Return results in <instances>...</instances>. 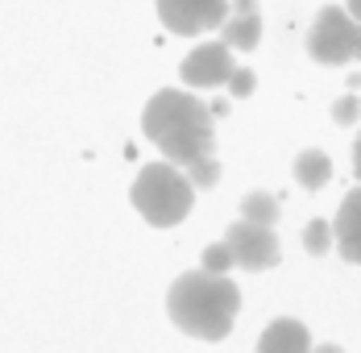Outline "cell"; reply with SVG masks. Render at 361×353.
<instances>
[{
  "instance_id": "cell-1",
  "label": "cell",
  "mask_w": 361,
  "mask_h": 353,
  "mask_svg": "<svg viewBox=\"0 0 361 353\" xmlns=\"http://www.w3.org/2000/svg\"><path fill=\"white\" fill-rule=\"evenodd\" d=\"M142 133L171 162V167H195L204 158H216V125H212V108L200 96L179 92V88H162L149 96V104L142 112Z\"/></svg>"
},
{
  "instance_id": "cell-2",
  "label": "cell",
  "mask_w": 361,
  "mask_h": 353,
  "mask_svg": "<svg viewBox=\"0 0 361 353\" xmlns=\"http://www.w3.org/2000/svg\"><path fill=\"white\" fill-rule=\"evenodd\" d=\"M241 312V291L228 275L208 270H183L166 291V316L171 324L195 341H224L233 333V320Z\"/></svg>"
},
{
  "instance_id": "cell-3",
  "label": "cell",
  "mask_w": 361,
  "mask_h": 353,
  "mask_svg": "<svg viewBox=\"0 0 361 353\" xmlns=\"http://www.w3.org/2000/svg\"><path fill=\"white\" fill-rule=\"evenodd\" d=\"M129 200H133V208L142 212L154 229H175L179 220H187V212H191L195 187L187 183V175H183L179 167L149 162V167L137 171Z\"/></svg>"
},
{
  "instance_id": "cell-4",
  "label": "cell",
  "mask_w": 361,
  "mask_h": 353,
  "mask_svg": "<svg viewBox=\"0 0 361 353\" xmlns=\"http://www.w3.org/2000/svg\"><path fill=\"white\" fill-rule=\"evenodd\" d=\"M307 54L320 63V67H345L361 59V25L341 8V4H328L316 13L312 30H307Z\"/></svg>"
},
{
  "instance_id": "cell-5",
  "label": "cell",
  "mask_w": 361,
  "mask_h": 353,
  "mask_svg": "<svg viewBox=\"0 0 361 353\" xmlns=\"http://www.w3.org/2000/svg\"><path fill=\"white\" fill-rule=\"evenodd\" d=\"M224 246L233 253V266H241V270H250V275L279 266V258H283V246H279L274 229L250 225V220H233L228 233H224Z\"/></svg>"
},
{
  "instance_id": "cell-6",
  "label": "cell",
  "mask_w": 361,
  "mask_h": 353,
  "mask_svg": "<svg viewBox=\"0 0 361 353\" xmlns=\"http://www.w3.org/2000/svg\"><path fill=\"white\" fill-rule=\"evenodd\" d=\"M154 4H158L162 25L179 37L220 30L224 17H228V0H154Z\"/></svg>"
},
{
  "instance_id": "cell-7",
  "label": "cell",
  "mask_w": 361,
  "mask_h": 353,
  "mask_svg": "<svg viewBox=\"0 0 361 353\" xmlns=\"http://www.w3.org/2000/svg\"><path fill=\"white\" fill-rule=\"evenodd\" d=\"M233 67H237V63H233V54H228L224 42H204V46H195V50L183 59L179 79L187 88H220V83H228Z\"/></svg>"
},
{
  "instance_id": "cell-8",
  "label": "cell",
  "mask_w": 361,
  "mask_h": 353,
  "mask_svg": "<svg viewBox=\"0 0 361 353\" xmlns=\"http://www.w3.org/2000/svg\"><path fill=\"white\" fill-rule=\"evenodd\" d=\"M332 241L341 249L345 262L361 266V187H353L341 208H336V220H332Z\"/></svg>"
},
{
  "instance_id": "cell-9",
  "label": "cell",
  "mask_w": 361,
  "mask_h": 353,
  "mask_svg": "<svg viewBox=\"0 0 361 353\" xmlns=\"http://www.w3.org/2000/svg\"><path fill=\"white\" fill-rule=\"evenodd\" d=\"M228 17H224V25H220V42L228 46V50H253L257 42H262V17H257V8H253V0H228Z\"/></svg>"
},
{
  "instance_id": "cell-10",
  "label": "cell",
  "mask_w": 361,
  "mask_h": 353,
  "mask_svg": "<svg viewBox=\"0 0 361 353\" xmlns=\"http://www.w3.org/2000/svg\"><path fill=\"white\" fill-rule=\"evenodd\" d=\"M253 353H312V333L303 320H270V328L257 337V349Z\"/></svg>"
},
{
  "instance_id": "cell-11",
  "label": "cell",
  "mask_w": 361,
  "mask_h": 353,
  "mask_svg": "<svg viewBox=\"0 0 361 353\" xmlns=\"http://www.w3.org/2000/svg\"><path fill=\"white\" fill-rule=\"evenodd\" d=\"M295 179H299V187L320 191L328 179H332V158H328L324 150H303L295 158Z\"/></svg>"
},
{
  "instance_id": "cell-12",
  "label": "cell",
  "mask_w": 361,
  "mask_h": 353,
  "mask_svg": "<svg viewBox=\"0 0 361 353\" xmlns=\"http://www.w3.org/2000/svg\"><path fill=\"white\" fill-rule=\"evenodd\" d=\"M241 220L274 229V220H279V200H274L270 191H250V196L241 200Z\"/></svg>"
},
{
  "instance_id": "cell-13",
  "label": "cell",
  "mask_w": 361,
  "mask_h": 353,
  "mask_svg": "<svg viewBox=\"0 0 361 353\" xmlns=\"http://www.w3.org/2000/svg\"><path fill=\"white\" fill-rule=\"evenodd\" d=\"M328 246H332V225H328L324 216L307 220V225H303V249L320 258V253H328Z\"/></svg>"
},
{
  "instance_id": "cell-14",
  "label": "cell",
  "mask_w": 361,
  "mask_h": 353,
  "mask_svg": "<svg viewBox=\"0 0 361 353\" xmlns=\"http://www.w3.org/2000/svg\"><path fill=\"white\" fill-rule=\"evenodd\" d=\"M200 270H208V275H228V270H233V253H228V246H224V241H216V246L204 249Z\"/></svg>"
},
{
  "instance_id": "cell-15",
  "label": "cell",
  "mask_w": 361,
  "mask_h": 353,
  "mask_svg": "<svg viewBox=\"0 0 361 353\" xmlns=\"http://www.w3.org/2000/svg\"><path fill=\"white\" fill-rule=\"evenodd\" d=\"M183 175H187V183H191V187H216V179H220V162H216V158H204V162L187 167Z\"/></svg>"
},
{
  "instance_id": "cell-16",
  "label": "cell",
  "mask_w": 361,
  "mask_h": 353,
  "mask_svg": "<svg viewBox=\"0 0 361 353\" xmlns=\"http://www.w3.org/2000/svg\"><path fill=\"white\" fill-rule=\"evenodd\" d=\"M253 88H257V75L250 67H233V75H228V96L245 100V96H253Z\"/></svg>"
},
{
  "instance_id": "cell-17",
  "label": "cell",
  "mask_w": 361,
  "mask_h": 353,
  "mask_svg": "<svg viewBox=\"0 0 361 353\" xmlns=\"http://www.w3.org/2000/svg\"><path fill=\"white\" fill-rule=\"evenodd\" d=\"M361 116V96H341L336 104H332V121L336 125H353Z\"/></svg>"
},
{
  "instance_id": "cell-18",
  "label": "cell",
  "mask_w": 361,
  "mask_h": 353,
  "mask_svg": "<svg viewBox=\"0 0 361 353\" xmlns=\"http://www.w3.org/2000/svg\"><path fill=\"white\" fill-rule=\"evenodd\" d=\"M353 175L361 179V133H357V141H353Z\"/></svg>"
},
{
  "instance_id": "cell-19",
  "label": "cell",
  "mask_w": 361,
  "mask_h": 353,
  "mask_svg": "<svg viewBox=\"0 0 361 353\" xmlns=\"http://www.w3.org/2000/svg\"><path fill=\"white\" fill-rule=\"evenodd\" d=\"M345 13H349V17L361 25V0H349V4H345Z\"/></svg>"
},
{
  "instance_id": "cell-20",
  "label": "cell",
  "mask_w": 361,
  "mask_h": 353,
  "mask_svg": "<svg viewBox=\"0 0 361 353\" xmlns=\"http://www.w3.org/2000/svg\"><path fill=\"white\" fill-rule=\"evenodd\" d=\"M312 353H345L341 345H312Z\"/></svg>"
}]
</instances>
